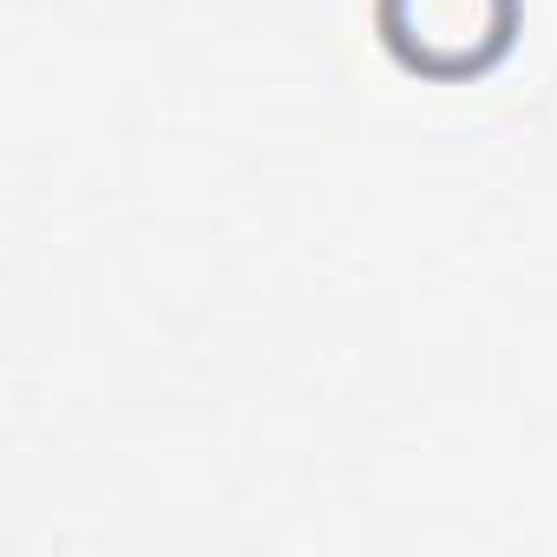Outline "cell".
Instances as JSON below:
<instances>
[{
	"instance_id": "6da1fadb",
	"label": "cell",
	"mask_w": 557,
	"mask_h": 557,
	"mask_svg": "<svg viewBox=\"0 0 557 557\" xmlns=\"http://www.w3.org/2000/svg\"><path fill=\"white\" fill-rule=\"evenodd\" d=\"M374 14L400 66L459 79V73H485L511 47L518 0H381Z\"/></svg>"
}]
</instances>
